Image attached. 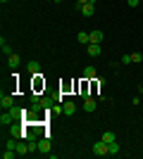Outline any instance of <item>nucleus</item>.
<instances>
[{
    "instance_id": "f257e3e1",
    "label": "nucleus",
    "mask_w": 143,
    "mask_h": 159,
    "mask_svg": "<svg viewBox=\"0 0 143 159\" xmlns=\"http://www.w3.org/2000/svg\"><path fill=\"white\" fill-rule=\"evenodd\" d=\"M93 154L95 157H105V154H107V143H102V140L93 143Z\"/></svg>"
},
{
    "instance_id": "f03ea898",
    "label": "nucleus",
    "mask_w": 143,
    "mask_h": 159,
    "mask_svg": "<svg viewBox=\"0 0 143 159\" xmlns=\"http://www.w3.org/2000/svg\"><path fill=\"white\" fill-rule=\"evenodd\" d=\"M38 152H41V154L50 152V135H43V138L38 140Z\"/></svg>"
},
{
    "instance_id": "7ed1b4c3",
    "label": "nucleus",
    "mask_w": 143,
    "mask_h": 159,
    "mask_svg": "<svg viewBox=\"0 0 143 159\" xmlns=\"http://www.w3.org/2000/svg\"><path fill=\"white\" fill-rule=\"evenodd\" d=\"M79 10H81L83 17H93V12H95V2H83V5H79Z\"/></svg>"
},
{
    "instance_id": "20e7f679",
    "label": "nucleus",
    "mask_w": 143,
    "mask_h": 159,
    "mask_svg": "<svg viewBox=\"0 0 143 159\" xmlns=\"http://www.w3.org/2000/svg\"><path fill=\"white\" fill-rule=\"evenodd\" d=\"M74 112H76V105L72 102V100H67V102H62V114H64V116H72Z\"/></svg>"
},
{
    "instance_id": "39448f33",
    "label": "nucleus",
    "mask_w": 143,
    "mask_h": 159,
    "mask_svg": "<svg viewBox=\"0 0 143 159\" xmlns=\"http://www.w3.org/2000/svg\"><path fill=\"white\" fill-rule=\"evenodd\" d=\"M0 107H2V109H12V107H14V98L2 93V98H0Z\"/></svg>"
},
{
    "instance_id": "423d86ee",
    "label": "nucleus",
    "mask_w": 143,
    "mask_h": 159,
    "mask_svg": "<svg viewBox=\"0 0 143 159\" xmlns=\"http://www.w3.org/2000/svg\"><path fill=\"white\" fill-rule=\"evenodd\" d=\"M12 121H14L12 112H10V109H2V114H0V124H2V126H10Z\"/></svg>"
},
{
    "instance_id": "0eeeda50",
    "label": "nucleus",
    "mask_w": 143,
    "mask_h": 159,
    "mask_svg": "<svg viewBox=\"0 0 143 159\" xmlns=\"http://www.w3.org/2000/svg\"><path fill=\"white\" fill-rule=\"evenodd\" d=\"M95 107H98V102H95L93 98H83V112H95Z\"/></svg>"
},
{
    "instance_id": "6e6552de",
    "label": "nucleus",
    "mask_w": 143,
    "mask_h": 159,
    "mask_svg": "<svg viewBox=\"0 0 143 159\" xmlns=\"http://www.w3.org/2000/svg\"><path fill=\"white\" fill-rule=\"evenodd\" d=\"M7 64H10V66H12V69H17V66H19L21 64V57H19V55H7Z\"/></svg>"
},
{
    "instance_id": "1a4fd4ad",
    "label": "nucleus",
    "mask_w": 143,
    "mask_h": 159,
    "mask_svg": "<svg viewBox=\"0 0 143 159\" xmlns=\"http://www.w3.org/2000/svg\"><path fill=\"white\" fill-rule=\"evenodd\" d=\"M86 52H88L91 57H98V55H100V45H98V43H88V45H86Z\"/></svg>"
},
{
    "instance_id": "9d476101",
    "label": "nucleus",
    "mask_w": 143,
    "mask_h": 159,
    "mask_svg": "<svg viewBox=\"0 0 143 159\" xmlns=\"http://www.w3.org/2000/svg\"><path fill=\"white\" fill-rule=\"evenodd\" d=\"M29 152H31V150H29V143H17V154H19V157H26Z\"/></svg>"
},
{
    "instance_id": "9b49d317",
    "label": "nucleus",
    "mask_w": 143,
    "mask_h": 159,
    "mask_svg": "<svg viewBox=\"0 0 143 159\" xmlns=\"http://www.w3.org/2000/svg\"><path fill=\"white\" fill-rule=\"evenodd\" d=\"M26 69L31 74H41V64H38V60H31V62H26Z\"/></svg>"
},
{
    "instance_id": "f8f14e48",
    "label": "nucleus",
    "mask_w": 143,
    "mask_h": 159,
    "mask_svg": "<svg viewBox=\"0 0 143 159\" xmlns=\"http://www.w3.org/2000/svg\"><path fill=\"white\" fill-rule=\"evenodd\" d=\"M100 140H102V143H107V145H110V143H115V140H117V135H115V133H112V131H105V133H102V135H100Z\"/></svg>"
},
{
    "instance_id": "ddd939ff",
    "label": "nucleus",
    "mask_w": 143,
    "mask_h": 159,
    "mask_svg": "<svg viewBox=\"0 0 143 159\" xmlns=\"http://www.w3.org/2000/svg\"><path fill=\"white\" fill-rule=\"evenodd\" d=\"M95 79V69L93 66H86V69H83V81H93Z\"/></svg>"
},
{
    "instance_id": "4468645a",
    "label": "nucleus",
    "mask_w": 143,
    "mask_h": 159,
    "mask_svg": "<svg viewBox=\"0 0 143 159\" xmlns=\"http://www.w3.org/2000/svg\"><path fill=\"white\" fill-rule=\"evenodd\" d=\"M102 38H105V36H102V31H91V43H98V45H100Z\"/></svg>"
},
{
    "instance_id": "2eb2a0df",
    "label": "nucleus",
    "mask_w": 143,
    "mask_h": 159,
    "mask_svg": "<svg viewBox=\"0 0 143 159\" xmlns=\"http://www.w3.org/2000/svg\"><path fill=\"white\" fill-rule=\"evenodd\" d=\"M76 38H79V43H81V45H88V43H91V33L79 31V36H76Z\"/></svg>"
},
{
    "instance_id": "dca6fc26",
    "label": "nucleus",
    "mask_w": 143,
    "mask_h": 159,
    "mask_svg": "<svg viewBox=\"0 0 143 159\" xmlns=\"http://www.w3.org/2000/svg\"><path fill=\"white\" fill-rule=\"evenodd\" d=\"M107 154H112V157H117V154H119V145H117V140L107 145Z\"/></svg>"
},
{
    "instance_id": "f3484780",
    "label": "nucleus",
    "mask_w": 143,
    "mask_h": 159,
    "mask_svg": "<svg viewBox=\"0 0 143 159\" xmlns=\"http://www.w3.org/2000/svg\"><path fill=\"white\" fill-rule=\"evenodd\" d=\"M0 50H2L5 55H12V48H10V43H7L5 38H0Z\"/></svg>"
},
{
    "instance_id": "a211bd4d",
    "label": "nucleus",
    "mask_w": 143,
    "mask_h": 159,
    "mask_svg": "<svg viewBox=\"0 0 143 159\" xmlns=\"http://www.w3.org/2000/svg\"><path fill=\"white\" fill-rule=\"evenodd\" d=\"M5 147H7V150H17V138L12 135V138H10V140L5 143Z\"/></svg>"
},
{
    "instance_id": "6ab92c4d",
    "label": "nucleus",
    "mask_w": 143,
    "mask_h": 159,
    "mask_svg": "<svg viewBox=\"0 0 143 159\" xmlns=\"http://www.w3.org/2000/svg\"><path fill=\"white\" fill-rule=\"evenodd\" d=\"M14 154H17V150H7V147H5V152H2V159H12Z\"/></svg>"
},
{
    "instance_id": "aec40b11",
    "label": "nucleus",
    "mask_w": 143,
    "mask_h": 159,
    "mask_svg": "<svg viewBox=\"0 0 143 159\" xmlns=\"http://www.w3.org/2000/svg\"><path fill=\"white\" fill-rule=\"evenodd\" d=\"M119 64H131V55H122V57H119Z\"/></svg>"
},
{
    "instance_id": "412c9836",
    "label": "nucleus",
    "mask_w": 143,
    "mask_h": 159,
    "mask_svg": "<svg viewBox=\"0 0 143 159\" xmlns=\"http://www.w3.org/2000/svg\"><path fill=\"white\" fill-rule=\"evenodd\" d=\"M141 60H143V55H141V52H131V62H136V64H138Z\"/></svg>"
},
{
    "instance_id": "4be33fe9",
    "label": "nucleus",
    "mask_w": 143,
    "mask_h": 159,
    "mask_svg": "<svg viewBox=\"0 0 143 159\" xmlns=\"http://www.w3.org/2000/svg\"><path fill=\"white\" fill-rule=\"evenodd\" d=\"M41 105H43V109H50V100L43 98V100H41Z\"/></svg>"
},
{
    "instance_id": "5701e85b",
    "label": "nucleus",
    "mask_w": 143,
    "mask_h": 159,
    "mask_svg": "<svg viewBox=\"0 0 143 159\" xmlns=\"http://www.w3.org/2000/svg\"><path fill=\"white\" fill-rule=\"evenodd\" d=\"M126 5H129V7H136V5H138V0H126Z\"/></svg>"
},
{
    "instance_id": "b1692460",
    "label": "nucleus",
    "mask_w": 143,
    "mask_h": 159,
    "mask_svg": "<svg viewBox=\"0 0 143 159\" xmlns=\"http://www.w3.org/2000/svg\"><path fill=\"white\" fill-rule=\"evenodd\" d=\"M83 2H91V0H76V7H79V5H83Z\"/></svg>"
},
{
    "instance_id": "393cba45",
    "label": "nucleus",
    "mask_w": 143,
    "mask_h": 159,
    "mask_svg": "<svg viewBox=\"0 0 143 159\" xmlns=\"http://www.w3.org/2000/svg\"><path fill=\"white\" fill-rule=\"evenodd\" d=\"M0 2H10V0H0Z\"/></svg>"
},
{
    "instance_id": "a878e982",
    "label": "nucleus",
    "mask_w": 143,
    "mask_h": 159,
    "mask_svg": "<svg viewBox=\"0 0 143 159\" xmlns=\"http://www.w3.org/2000/svg\"><path fill=\"white\" fill-rule=\"evenodd\" d=\"M55 2H62V0H55Z\"/></svg>"
},
{
    "instance_id": "bb28decb",
    "label": "nucleus",
    "mask_w": 143,
    "mask_h": 159,
    "mask_svg": "<svg viewBox=\"0 0 143 159\" xmlns=\"http://www.w3.org/2000/svg\"><path fill=\"white\" fill-rule=\"evenodd\" d=\"M53 2H55V0H53Z\"/></svg>"
}]
</instances>
